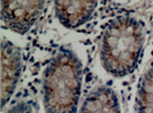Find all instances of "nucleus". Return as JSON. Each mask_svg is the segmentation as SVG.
I'll use <instances>...</instances> for the list:
<instances>
[{
  "label": "nucleus",
  "instance_id": "f257e3e1",
  "mask_svg": "<svg viewBox=\"0 0 153 113\" xmlns=\"http://www.w3.org/2000/svg\"><path fill=\"white\" fill-rule=\"evenodd\" d=\"M145 45V28L140 18L121 15L104 26L99 44V59L103 70L115 78L133 74Z\"/></svg>",
  "mask_w": 153,
  "mask_h": 113
},
{
  "label": "nucleus",
  "instance_id": "f03ea898",
  "mask_svg": "<svg viewBox=\"0 0 153 113\" xmlns=\"http://www.w3.org/2000/svg\"><path fill=\"white\" fill-rule=\"evenodd\" d=\"M83 65L75 52L61 48L44 70L42 101L45 113H76L81 98Z\"/></svg>",
  "mask_w": 153,
  "mask_h": 113
},
{
  "label": "nucleus",
  "instance_id": "7ed1b4c3",
  "mask_svg": "<svg viewBox=\"0 0 153 113\" xmlns=\"http://www.w3.org/2000/svg\"><path fill=\"white\" fill-rule=\"evenodd\" d=\"M45 0H1V18L13 32L25 34L42 15Z\"/></svg>",
  "mask_w": 153,
  "mask_h": 113
},
{
  "label": "nucleus",
  "instance_id": "20e7f679",
  "mask_svg": "<svg viewBox=\"0 0 153 113\" xmlns=\"http://www.w3.org/2000/svg\"><path fill=\"white\" fill-rule=\"evenodd\" d=\"M22 52L8 40L1 41V109L7 106L22 75Z\"/></svg>",
  "mask_w": 153,
  "mask_h": 113
},
{
  "label": "nucleus",
  "instance_id": "39448f33",
  "mask_svg": "<svg viewBox=\"0 0 153 113\" xmlns=\"http://www.w3.org/2000/svg\"><path fill=\"white\" fill-rule=\"evenodd\" d=\"M99 0H53L57 19L66 28H79L92 18Z\"/></svg>",
  "mask_w": 153,
  "mask_h": 113
},
{
  "label": "nucleus",
  "instance_id": "423d86ee",
  "mask_svg": "<svg viewBox=\"0 0 153 113\" xmlns=\"http://www.w3.org/2000/svg\"><path fill=\"white\" fill-rule=\"evenodd\" d=\"M79 113H121L118 95L108 86L94 87L83 101Z\"/></svg>",
  "mask_w": 153,
  "mask_h": 113
},
{
  "label": "nucleus",
  "instance_id": "0eeeda50",
  "mask_svg": "<svg viewBox=\"0 0 153 113\" xmlns=\"http://www.w3.org/2000/svg\"><path fill=\"white\" fill-rule=\"evenodd\" d=\"M136 113H153V62L140 81L136 96Z\"/></svg>",
  "mask_w": 153,
  "mask_h": 113
},
{
  "label": "nucleus",
  "instance_id": "6e6552de",
  "mask_svg": "<svg viewBox=\"0 0 153 113\" xmlns=\"http://www.w3.org/2000/svg\"><path fill=\"white\" fill-rule=\"evenodd\" d=\"M5 113H38L36 108L32 102L28 101H18L14 103L5 111Z\"/></svg>",
  "mask_w": 153,
  "mask_h": 113
},
{
  "label": "nucleus",
  "instance_id": "1a4fd4ad",
  "mask_svg": "<svg viewBox=\"0 0 153 113\" xmlns=\"http://www.w3.org/2000/svg\"><path fill=\"white\" fill-rule=\"evenodd\" d=\"M125 1H128V0H125Z\"/></svg>",
  "mask_w": 153,
  "mask_h": 113
}]
</instances>
